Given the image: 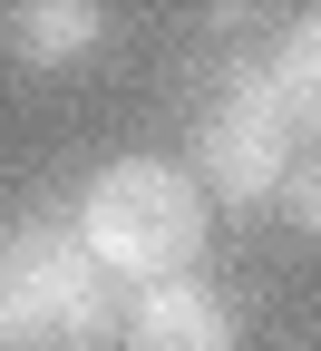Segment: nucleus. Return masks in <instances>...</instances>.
Segmentation results:
<instances>
[{"label":"nucleus","mask_w":321,"mask_h":351,"mask_svg":"<svg viewBox=\"0 0 321 351\" xmlns=\"http://www.w3.org/2000/svg\"><path fill=\"white\" fill-rule=\"evenodd\" d=\"M78 244L107 263L117 283H175V274H195V254H205V225H214V205L185 166H166V156H117L88 176V195H78Z\"/></svg>","instance_id":"f257e3e1"},{"label":"nucleus","mask_w":321,"mask_h":351,"mask_svg":"<svg viewBox=\"0 0 321 351\" xmlns=\"http://www.w3.org/2000/svg\"><path fill=\"white\" fill-rule=\"evenodd\" d=\"M78 274H88V244L59 215H29L0 234V351H59Z\"/></svg>","instance_id":"f03ea898"},{"label":"nucleus","mask_w":321,"mask_h":351,"mask_svg":"<svg viewBox=\"0 0 321 351\" xmlns=\"http://www.w3.org/2000/svg\"><path fill=\"white\" fill-rule=\"evenodd\" d=\"M292 166H302V137L283 117H263V108H224V98H205V117H195V156H185V176L205 186V205H234V215H263V205H283V186H292Z\"/></svg>","instance_id":"7ed1b4c3"},{"label":"nucleus","mask_w":321,"mask_h":351,"mask_svg":"<svg viewBox=\"0 0 321 351\" xmlns=\"http://www.w3.org/2000/svg\"><path fill=\"white\" fill-rule=\"evenodd\" d=\"M127 351H234V302L205 274L136 283L127 293Z\"/></svg>","instance_id":"20e7f679"},{"label":"nucleus","mask_w":321,"mask_h":351,"mask_svg":"<svg viewBox=\"0 0 321 351\" xmlns=\"http://www.w3.org/2000/svg\"><path fill=\"white\" fill-rule=\"evenodd\" d=\"M0 49H10V69H88L107 49V10H88V0H20L10 20H0Z\"/></svg>","instance_id":"39448f33"},{"label":"nucleus","mask_w":321,"mask_h":351,"mask_svg":"<svg viewBox=\"0 0 321 351\" xmlns=\"http://www.w3.org/2000/svg\"><path fill=\"white\" fill-rule=\"evenodd\" d=\"M272 88H283V117H292V137L321 147V10L283 20V39H272Z\"/></svg>","instance_id":"423d86ee"},{"label":"nucleus","mask_w":321,"mask_h":351,"mask_svg":"<svg viewBox=\"0 0 321 351\" xmlns=\"http://www.w3.org/2000/svg\"><path fill=\"white\" fill-rule=\"evenodd\" d=\"M283 215H292V225L302 234H321V147L292 166V186H283Z\"/></svg>","instance_id":"0eeeda50"}]
</instances>
